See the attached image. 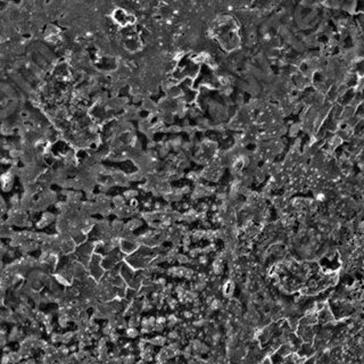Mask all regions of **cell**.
<instances>
[{
  "label": "cell",
  "instance_id": "6da1fadb",
  "mask_svg": "<svg viewBox=\"0 0 364 364\" xmlns=\"http://www.w3.org/2000/svg\"><path fill=\"white\" fill-rule=\"evenodd\" d=\"M19 96L17 90L7 80L0 79V117H6L13 113L18 106Z\"/></svg>",
  "mask_w": 364,
  "mask_h": 364
}]
</instances>
